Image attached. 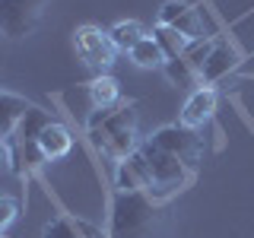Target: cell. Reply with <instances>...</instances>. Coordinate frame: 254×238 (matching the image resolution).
I'll return each instance as SVG.
<instances>
[{"instance_id":"19","label":"cell","mask_w":254,"mask_h":238,"mask_svg":"<svg viewBox=\"0 0 254 238\" xmlns=\"http://www.w3.org/2000/svg\"><path fill=\"white\" fill-rule=\"evenodd\" d=\"M165 76H169L175 86H194L197 70L190 67L185 58H172V60H165Z\"/></svg>"},{"instance_id":"7","label":"cell","mask_w":254,"mask_h":238,"mask_svg":"<svg viewBox=\"0 0 254 238\" xmlns=\"http://www.w3.org/2000/svg\"><path fill=\"white\" fill-rule=\"evenodd\" d=\"M159 26H169L175 32H181L188 42H200L203 38V26H200L197 10L188 6V3H178V0H169V3L159 10Z\"/></svg>"},{"instance_id":"17","label":"cell","mask_w":254,"mask_h":238,"mask_svg":"<svg viewBox=\"0 0 254 238\" xmlns=\"http://www.w3.org/2000/svg\"><path fill=\"white\" fill-rule=\"evenodd\" d=\"M42 238H95V232L86 229V226H79V222H73V219H54V222L45 226Z\"/></svg>"},{"instance_id":"8","label":"cell","mask_w":254,"mask_h":238,"mask_svg":"<svg viewBox=\"0 0 254 238\" xmlns=\"http://www.w3.org/2000/svg\"><path fill=\"white\" fill-rule=\"evenodd\" d=\"M118 187L121 190H143L153 187V175H149V162L143 153H130L118 165Z\"/></svg>"},{"instance_id":"2","label":"cell","mask_w":254,"mask_h":238,"mask_svg":"<svg viewBox=\"0 0 254 238\" xmlns=\"http://www.w3.org/2000/svg\"><path fill=\"white\" fill-rule=\"evenodd\" d=\"M92 140L115 159H127L133 149V111L130 108H99L89 118Z\"/></svg>"},{"instance_id":"9","label":"cell","mask_w":254,"mask_h":238,"mask_svg":"<svg viewBox=\"0 0 254 238\" xmlns=\"http://www.w3.org/2000/svg\"><path fill=\"white\" fill-rule=\"evenodd\" d=\"M213 111H216V92L210 86L203 89H194V95L185 102V111H181V124L185 127H200L203 121H210Z\"/></svg>"},{"instance_id":"15","label":"cell","mask_w":254,"mask_h":238,"mask_svg":"<svg viewBox=\"0 0 254 238\" xmlns=\"http://www.w3.org/2000/svg\"><path fill=\"white\" fill-rule=\"evenodd\" d=\"M51 124V118L45 115L42 108H29L26 111V118H22V124H19V143H38V137H42V130Z\"/></svg>"},{"instance_id":"1","label":"cell","mask_w":254,"mask_h":238,"mask_svg":"<svg viewBox=\"0 0 254 238\" xmlns=\"http://www.w3.org/2000/svg\"><path fill=\"white\" fill-rule=\"evenodd\" d=\"M159 210L143 190H118L111 203V238H153Z\"/></svg>"},{"instance_id":"11","label":"cell","mask_w":254,"mask_h":238,"mask_svg":"<svg viewBox=\"0 0 254 238\" xmlns=\"http://www.w3.org/2000/svg\"><path fill=\"white\" fill-rule=\"evenodd\" d=\"M70 146H73L70 130H67V127H61V124H54V121L48 124L45 130H42V137H38V149H42L45 159H61V156H67Z\"/></svg>"},{"instance_id":"10","label":"cell","mask_w":254,"mask_h":238,"mask_svg":"<svg viewBox=\"0 0 254 238\" xmlns=\"http://www.w3.org/2000/svg\"><path fill=\"white\" fill-rule=\"evenodd\" d=\"M32 105L22 95H13V92H0V140L10 137L13 130H19L22 118Z\"/></svg>"},{"instance_id":"14","label":"cell","mask_w":254,"mask_h":238,"mask_svg":"<svg viewBox=\"0 0 254 238\" xmlns=\"http://www.w3.org/2000/svg\"><path fill=\"white\" fill-rule=\"evenodd\" d=\"M130 60L140 63V67H165V60H169V58H165V51L159 48L156 38L146 35V38H143V42L130 51Z\"/></svg>"},{"instance_id":"20","label":"cell","mask_w":254,"mask_h":238,"mask_svg":"<svg viewBox=\"0 0 254 238\" xmlns=\"http://www.w3.org/2000/svg\"><path fill=\"white\" fill-rule=\"evenodd\" d=\"M16 216H19V200L0 197V229H6L10 222H16Z\"/></svg>"},{"instance_id":"13","label":"cell","mask_w":254,"mask_h":238,"mask_svg":"<svg viewBox=\"0 0 254 238\" xmlns=\"http://www.w3.org/2000/svg\"><path fill=\"white\" fill-rule=\"evenodd\" d=\"M108 35H111V42H115V48H121V51H133V48L146 38V29H143L140 22L127 19V22H118Z\"/></svg>"},{"instance_id":"21","label":"cell","mask_w":254,"mask_h":238,"mask_svg":"<svg viewBox=\"0 0 254 238\" xmlns=\"http://www.w3.org/2000/svg\"><path fill=\"white\" fill-rule=\"evenodd\" d=\"M6 162H10V146H6V143L0 140V169H3Z\"/></svg>"},{"instance_id":"12","label":"cell","mask_w":254,"mask_h":238,"mask_svg":"<svg viewBox=\"0 0 254 238\" xmlns=\"http://www.w3.org/2000/svg\"><path fill=\"white\" fill-rule=\"evenodd\" d=\"M235 63H238V54L229 45H213V51H210V58H206V63H203L200 76L206 79V83H216V79L226 76Z\"/></svg>"},{"instance_id":"4","label":"cell","mask_w":254,"mask_h":238,"mask_svg":"<svg viewBox=\"0 0 254 238\" xmlns=\"http://www.w3.org/2000/svg\"><path fill=\"white\" fill-rule=\"evenodd\" d=\"M76 51L79 58H83L86 63H89L92 70H105L115 63V42H111L108 32L95 29V26H83L76 29Z\"/></svg>"},{"instance_id":"16","label":"cell","mask_w":254,"mask_h":238,"mask_svg":"<svg viewBox=\"0 0 254 238\" xmlns=\"http://www.w3.org/2000/svg\"><path fill=\"white\" fill-rule=\"evenodd\" d=\"M153 38L159 42V48L165 51V58H169V60H172V58H181V54H185L188 48H190V42H188V38L181 35V32L169 29V26H159V29L153 32Z\"/></svg>"},{"instance_id":"6","label":"cell","mask_w":254,"mask_h":238,"mask_svg":"<svg viewBox=\"0 0 254 238\" xmlns=\"http://www.w3.org/2000/svg\"><path fill=\"white\" fill-rule=\"evenodd\" d=\"M153 146H159L162 153H169L175 159H181V162H190V159L197 156V149H200V143H197V137L190 133V127L185 124H172V127H162V130L153 133Z\"/></svg>"},{"instance_id":"5","label":"cell","mask_w":254,"mask_h":238,"mask_svg":"<svg viewBox=\"0 0 254 238\" xmlns=\"http://www.w3.org/2000/svg\"><path fill=\"white\" fill-rule=\"evenodd\" d=\"M140 153L146 156V162H149L153 184L165 187V190H172V187H178L181 181H185V162H181V159H175V156H169V153H162V149L153 146V143H146Z\"/></svg>"},{"instance_id":"18","label":"cell","mask_w":254,"mask_h":238,"mask_svg":"<svg viewBox=\"0 0 254 238\" xmlns=\"http://www.w3.org/2000/svg\"><path fill=\"white\" fill-rule=\"evenodd\" d=\"M89 95H92V105L95 108H111L118 102V79H111V76H99V79H92L89 83Z\"/></svg>"},{"instance_id":"3","label":"cell","mask_w":254,"mask_h":238,"mask_svg":"<svg viewBox=\"0 0 254 238\" xmlns=\"http://www.w3.org/2000/svg\"><path fill=\"white\" fill-rule=\"evenodd\" d=\"M45 0H0V32L6 38H26L38 26Z\"/></svg>"}]
</instances>
